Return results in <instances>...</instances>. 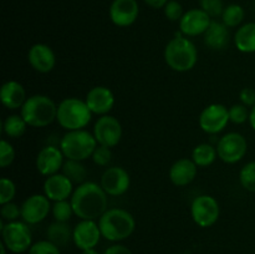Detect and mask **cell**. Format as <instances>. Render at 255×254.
<instances>
[{"label":"cell","mask_w":255,"mask_h":254,"mask_svg":"<svg viewBox=\"0 0 255 254\" xmlns=\"http://www.w3.org/2000/svg\"><path fill=\"white\" fill-rule=\"evenodd\" d=\"M139 15L137 0H114L110 5L109 16L112 24L119 27H128L136 22Z\"/></svg>","instance_id":"obj_17"},{"label":"cell","mask_w":255,"mask_h":254,"mask_svg":"<svg viewBox=\"0 0 255 254\" xmlns=\"http://www.w3.org/2000/svg\"><path fill=\"white\" fill-rule=\"evenodd\" d=\"M216 147L221 161L224 163L234 164L246 156L248 151V142L243 134L238 132H229L221 137Z\"/></svg>","instance_id":"obj_9"},{"label":"cell","mask_w":255,"mask_h":254,"mask_svg":"<svg viewBox=\"0 0 255 254\" xmlns=\"http://www.w3.org/2000/svg\"><path fill=\"white\" fill-rule=\"evenodd\" d=\"M92 133H94L97 143L112 148L121 141L122 125L115 116L104 115L97 119Z\"/></svg>","instance_id":"obj_11"},{"label":"cell","mask_w":255,"mask_h":254,"mask_svg":"<svg viewBox=\"0 0 255 254\" xmlns=\"http://www.w3.org/2000/svg\"><path fill=\"white\" fill-rule=\"evenodd\" d=\"M239 100L241 104L247 107L255 106V90L252 87H243L239 92Z\"/></svg>","instance_id":"obj_40"},{"label":"cell","mask_w":255,"mask_h":254,"mask_svg":"<svg viewBox=\"0 0 255 254\" xmlns=\"http://www.w3.org/2000/svg\"><path fill=\"white\" fill-rule=\"evenodd\" d=\"M179 31L183 36L194 37L204 35L212 22V17L201 7H194L186 11L179 20Z\"/></svg>","instance_id":"obj_16"},{"label":"cell","mask_w":255,"mask_h":254,"mask_svg":"<svg viewBox=\"0 0 255 254\" xmlns=\"http://www.w3.org/2000/svg\"><path fill=\"white\" fill-rule=\"evenodd\" d=\"M51 213L52 216H54L55 221L57 222H69L70 219H71V217L75 216L71 201H69V199L54 202L51 208Z\"/></svg>","instance_id":"obj_31"},{"label":"cell","mask_w":255,"mask_h":254,"mask_svg":"<svg viewBox=\"0 0 255 254\" xmlns=\"http://www.w3.org/2000/svg\"><path fill=\"white\" fill-rule=\"evenodd\" d=\"M229 120L234 125H242L249 120V110L243 104H236L229 107Z\"/></svg>","instance_id":"obj_36"},{"label":"cell","mask_w":255,"mask_h":254,"mask_svg":"<svg viewBox=\"0 0 255 254\" xmlns=\"http://www.w3.org/2000/svg\"><path fill=\"white\" fill-rule=\"evenodd\" d=\"M61 173H64L72 183L77 184V186L86 182L87 169L81 161L66 159L61 169Z\"/></svg>","instance_id":"obj_27"},{"label":"cell","mask_w":255,"mask_h":254,"mask_svg":"<svg viewBox=\"0 0 255 254\" xmlns=\"http://www.w3.org/2000/svg\"><path fill=\"white\" fill-rule=\"evenodd\" d=\"M237 50L243 54L255 52V22L241 25L233 37Z\"/></svg>","instance_id":"obj_24"},{"label":"cell","mask_w":255,"mask_h":254,"mask_svg":"<svg viewBox=\"0 0 255 254\" xmlns=\"http://www.w3.org/2000/svg\"><path fill=\"white\" fill-rule=\"evenodd\" d=\"M81 254H100V253L96 251V249L92 248V249H86V251H82Z\"/></svg>","instance_id":"obj_44"},{"label":"cell","mask_w":255,"mask_h":254,"mask_svg":"<svg viewBox=\"0 0 255 254\" xmlns=\"http://www.w3.org/2000/svg\"><path fill=\"white\" fill-rule=\"evenodd\" d=\"M20 115L27 126L41 128L49 126L56 120L57 105L46 95H32L27 97L24 106L20 109Z\"/></svg>","instance_id":"obj_4"},{"label":"cell","mask_w":255,"mask_h":254,"mask_svg":"<svg viewBox=\"0 0 255 254\" xmlns=\"http://www.w3.org/2000/svg\"><path fill=\"white\" fill-rule=\"evenodd\" d=\"M222 21L228 27H238L243 25L246 17V11L243 6L239 4H229L224 7L223 14H222Z\"/></svg>","instance_id":"obj_29"},{"label":"cell","mask_w":255,"mask_h":254,"mask_svg":"<svg viewBox=\"0 0 255 254\" xmlns=\"http://www.w3.org/2000/svg\"><path fill=\"white\" fill-rule=\"evenodd\" d=\"M239 182L246 191L255 193V161H251L242 167Z\"/></svg>","instance_id":"obj_30"},{"label":"cell","mask_w":255,"mask_h":254,"mask_svg":"<svg viewBox=\"0 0 255 254\" xmlns=\"http://www.w3.org/2000/svg\"><path fill=\"white\" fill-rule=\"evenodd\" d=\"M163 57L171 70L176 72H187L197 65L198 50L189 37L177 34L167 42Z\"/></svg>","instance_id":"obj_2"},{"label":"cell","mask_w":255,"mask_h":254,"mask_svg":"<svg viewBox=\"0 0 255 254\" xmlns=\"http://www.w3.org/2000/svg\"><path fill=\"white\" fill-rule=\"evenodd\" d=\"M249 125H251L252 128L255 131V106L251 107V111H249Z\"/></svg>","instance_id":"obj_43"},{"label":"cell","mask_w":255,"mask_h":254,"mask_svg":"<svg viewBox=\"0 0 255 254\" xmlns=\"http://www.w3.org/2000/svg\"><path fill=\"white\" fill-rule=\"evenodd\" d=\"M104 254H133L131 252V249L127 248L126 246H122V244H112L110 246L106 251L104 252Z\"/></svg>","instance_id":"obj_41"},{"label":"cell","mask_w":255,"mask_h":254,"mask_svg":"<svg viewBox=\"0 0 255 254\" xmlns=\"http://www.w3.org/2000/svg\"><path fill=\"white\" fill-rule=\"evenodd\" d=\"M6 252H7L6 247H5L4 244H2V242H1V243H0V253H1V254H6Z\"/></svg>","instance_id":"obj_45"},{"label":"cell","mask_w":255,"mask_h":254,"mask_svg":"<svg viewBox=\"0 0 255 254\" xmlns=\"http://www.w3.org/2000/svg\"><path fill=\"white\" fill-rule=\"evenodd\" d=\"M198 173V166L192 158H179L171 166L168 172L169 181L177 187L191 184Z\"/></svg>","instance_id":"obj_21"},{"label":"cell","mask_w":255,"mask_h":254,"mask_svg":"<svg viewBox=\"0 0 255 254\" xmlns=\"http://www.w3.org/2000/svg\"><path fill=\"white\" fill-rule=\"evenodd\" d=\"M163 12L164 16L169 21H179L186 11L183 10V6H182L181 2L177 1V0H169L166 4V6L163 7Z\"/></svg>","instance_id":"obj_38"},{"label":"cell","mask_w":255,"mask_h":254,"mask_svg":"<svg viewBox=\"0 0 255 254\" xmlns=\"http://www.w3.org/2000/svg\"><path fill=\"white\" fill-rule=\"evenodd\" d=\"M29 254H61L60 248L51 243L50 241H39L36 243H32L31 248L27 252Z\"/></svg>","instance_id":"obj_39"},{"label":"cell","mask_w":255,"mask_h":254,"mask_svg":"<svg viewBox=\"0 0 255 254\" xmlns=\"http://www.w3.org/2000/svg\"><path fill=\"white\" fill-rule=\"evenodd\" d=\"M115 101L116 100L114 92L106 86L92 87L85 97V102L89 106L90 111L99 116L109 115V112L114 109Z\"/></svg>","instance_id":"obj_19"},{"label":"cell","mask_w":255,"mask_h":254,"mask_svg":"<svg viewBox=\"0 0 255 254\" xmlns=\"http://www.w3.org/2000/svg\"><path fill=\"white\" fill-rule=\"evenodd\" d=\"M27 124L21 115H9L2 122V132L10 138H19L25 133Z\"/></svg>","instance_id":"obj_28"},{"label":"cell","mask_w":255,"mask_h":254,"mask_svg":"<svg viewBox=\"0 0 255 254\" xmlns=\"http://www.w3.org/2000/svg\"><path fill=\"white\" fill-rule=\"evenodd\" d=\"M143 1L152 9H163L169 0H143Z\"/></svg>","instance_id":"obj_42"},{"label":"cell","mask_w":255,"mask_h":254,"mask_svg":"<svg viewBox=\"0 0 255 254\" xmlns=\"http://www.w3.org/2000/svg\"><path fill=\"white\" fill-rule=\"evenodd\" d=\"M75 216L80 219L96 221L107 211L109 196L101 184L86 181L75 188L70 198Z\"/></svg>","instance_id":"obj_1"},{"label":"cell","mask_w":255,"mask_h":254,"mask_svg":"<svg viewBox=\"0 0 255 254\" xmlns=\"http://www.w3.org/2000/svg\"><path fill=\"white\" fill-rule=\"evenodd\" d=\"M102 237L110 242H121L129 238L136 229L132 213L124 208H109L99 219Z\"/></svg>","instance_id":"obj_3"},{"label":"cell","mask_w":255,"mask_h":254,"mask_svg":"<svg viewBox=\"0 0 255 254\" xmlns=\"http://www.w3.org/2000/svg\"><path fill=\"white\" fill-rule=\"evenodd\" d=\"M191 216L201 228H209L218 222L221 207L218 201L209 194H201L192 201Z\"/></svg>","instance_id":"obj_8"},{"label":"cell","mask_w":255,"mask_h":254,"mask_svg":"<svg viewBox=\"0 0 255 254\" xmlns=\"http://www.w3.org/2000/svg\"><path fill=\"white\" fill-rule=\"evenodd\" d=\"M47 241L54 243L59 248L66 247L72 241V229L70 228L67 222H57L50 224L46 231Z\"/></svg>","instance_id":"obj_25"},{"label":"cell","mask_w":255,"mask_h":254,"mask_svg":"<svg viewBox=\"0 0 255 254\" xmlns=\"http://www.w3.org/2000/svg\"><path fill=\"white\" fill-rule=\"evenodd\" d=\"M92 161L95 164L101 167L109 166L110 162L112 161V151L110 147L101 146V144H97V147L95 148L94 153H92Z\"/></svg>","instance_id":"obj_37"},{"label":"cell","mask_w":255,"mask_h":254,"mask_svg":"<svg viewBox=\"0 0 255 254\" xmlns=\"http://www.w3.org/2000/svg\"><path fill=\"white\" fill-rule=\"evenodd\" d=\"M218 158V152L217 147L212 146L209 143H199L192 151V159L194 163L198 166V168L209 167L214 163V161Z\"/></svg>","instance_id":"obj_26"},{"label":"cell","mask_w":255,"mask_h":254,"mask_svg":"<svg viewBox=\"0 0 255 254\" xmlns=\"http://www.w3.org/2000/svg\"><path fill=\"white\" fill-rule=\"evenodd\" d=\"M0 100L6 109H21L27 100L26 91L20 82L15 81V80H9V81L4 82L0 89Z\"/></svg>","instance_id":"obj_22"},{"label":"cell","mask_w":255,"mask_h":254,"mask_svg":"<svg viewBox=\"0 0 255 254\" xmlns=\"http://www.w3.org/2000/svg\"><path fill=\"white\" fill-rule=\"evenodd\" d=\"M21 218L29 226L41 223L51 212V201L45 194H31L21 206Z\"/></svg>","instance_id":"obj_12"},{"label":"cell","mask_w":255,"mask_h":254,"mask_svg":"<svg viewBox=\"0 0 255 254\" xmlns=\"http://www.w3.org/2000/svg\"><path fill=\"white\" fill-rule=\"evenodd\" d=\"M97 144L99 143L94 133L86 129H75V131H67L61 137L59 147L66 159L82 162L92 157Z\"/></svg>","instance_id":"obj_6"},{"label":"cell","mask_w":255,"mask_h":254,"mask_svg":"<svg viewBox=\"0 0 255 254\" xmlns=\"http://www.w3.org/2000/svg\"><path fill=\"white\" fill-rule=\"evenodd\" d=\"M199 7L213 19V17L222 16L226 6L223 0H199Z\"/></svg>","instance_id":"obj_33"},{"label":"cell","mask_w":255,"mask_h":254,"mask_svg":"<svg viewBox=\"0 0 255 254\" xmlns=\"http://www.w3.org/2000/svg\"><path fill=\"white\" fill-rule=\"evenodd\" d=\"M0 216L6 223L7 222L19 221V218L21 217V207H19V204L14 203V202H7V203L1 204Z\"/></svg>","instance_id":"obj_34"},{"label":"cell","mask_w":255,"mask_h":254,"mask_svg":"<svg viewBox=\"0 0 255 254\" xmlns=\"http://www.w3.org/2000/svg\"><path fill=\"white\" fill-rule=\"evenodd\" d=\"M27 61L35 71L40 74H47L52 71L56 65V55L49 45L37 42L32 45L27 51Z\"/></svg>","instance_id":"obj_18"},{"label":"cell","mask_w":255,"mask_h":254,"mask_svg":"<svg viewBox=\"0 0 255 254\" xmlns=\"http://www.w3.org/2000/svg\"><path fill=\"white\" fill-rule=\"evenodd\" d=\"M100 184L107 193V196L120 197L129 189L131 177H129L128 172L122 167H109L102 173Z\"/></svg>","instance_id":"obj_13"},{"label":"cell","mask_w":255,"mask_h":254,"mask_svg":"<svg viewBox=\"0 0 255 254\" xmlns=\"http://www.w3.org/2000/svg\"><path fill=\"white\" fill-rule=\"evenodd\" d=\"M229 120V109L223 104H211L202 110L198 117L199 127L208 134H217L223 131Z\"/></svg>","instance_id":"obj_10"},{"label":"cell","mask_w":255,"mask_h":254,"mask_svg":"<svg viewBox=\"0 0 255 254\" xmlns=\"http://www.w3.org/2000/svg\"><path fill=\"white\" fill-rule=\"evenodd\" d=\"M74 191V183L64 173H56L46 177L44 182V194L51 202L71 198Z\"/></svg>","instance_id":"obj_20"},{"label":"cell","mask_w":255,"mask_h":254,"mask_svg":"<svg viewBox=\"0 0 255 254\" xmlns=\"http://www.w3.org/2000/svg\"><path fill=\"white\" fill-rule=\"evenodd\" d=\"M1 242L14 254L29 252L32 246V233L24 221L7 222L1 228Z\"/></svg>","instance_id":"obj_7"},{"label":"cell","mask_w":255,"mask_h":254,"mask_svg":"<svg viewBox=\"0 0 255 254\" xmlns=\"http://www.w3.org/2000/svg\"><path fill=\"white\" fill-rule=\"evenodd\" d=\"M92 115L85 100L67 97L57 105L56 121L66 131L85 129L91 121Z\"/></svg>","instance_id":"obj_5"},{"label":"cell","mask_w":255,"mask_h":254,"mask_svg":"<svg viewBox=\"0 0 255 254\" xmlns=\"http://www.w3.org/2000/svg\"><path fill=\"white\" fill-rule=\"evenodd\" d=\"M65 163V156L60 147L49 144L42 147L36 156L35 166L41 176L49 177L60 173Z\"/></svg>","instance_id":"obj_14"},{"label":"cell","mask_w":255,"mask_h":254,"mask_svg":"<svg viewBox=\"0 0 255 254\" xmlns=\"http://www.w3.org/2000/svg\"><path fill=\"white\" fill-rule=\"evenodd\" d=\"M15 159V149L12 144L6 139H2L0 142V167L6 168L10 164H12Z\"/></svg>","instance_id":"obj_35"},{"label":"cell","mask_w":255,"mask_h":254,"mask_svg":"<svg viewBox=\"0 0 255 254\" xmlns=\"http://www.w3.org/2000/svg\"><path fill=\"white\" fill-rule=\"evenodd\" d=\"M229 27L223 21L212 20L211 25L204 32V44L212 50H223L229 44Z\"/></svg>","instance_id":"obj_23"},{"label":"cell","mask_w":255,"mask_h":254,"mask_svg":"<svg viewBox=\"0 0 255 254\" xmlns=\"http://www.w3.org/2000/svg\"><path fill=\"white\" fill-rule=\"evenodd\" d=\"M101 237L99 222L96 221L81 219L72 228V242L80 251L95 248L100 243Z\"/></svg>","instance_id":"obj_15"},{"label":"cell","mask_w":255,"mask_h":254,"mask_svg":"<svg viewBox=\"0 0 255 254\" xmlns=\"http://www.w3.org/2000/svg\"><path fill=\"white\" fill-rule=\"evenodd\" d=\"M15 194H16V186L14 182L7 177H2L0 179V204L12 202Z\"/></svg>","instance_id":"obj_32"}]
</instances>
